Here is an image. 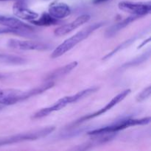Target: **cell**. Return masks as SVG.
I'll use <instances>...</instances> for the list:
<instances>
[{
    "mask_svg": "<svg viewBox=\"0 0 151 151\" xmlns=\"http://www.w3.org/2000/svg\"><path fill=\"white\" fill-rule=\"evenodd\" d=\"M136 39H137V38H136V37H134V38H130V39H128V41H125V42H123V43H122V44H119V45L118 46V47H116V48H115L114 50H112V51L111 52H109V54L106 55L105 56L104 58H103V60H107V59L110 58L112 57V56H113L115 54V53H116V52H117L120 51V50H123V49L126 48L127 47H128V46H129L131 44H132V43L134 42V41H135Z\"/></svg>",
    "mask_w": 151,
    "mask_h": 151,
    "instance_id": "cell-17",
    "label": "cell"
},
{
    "mask_svg": "<svg viewBox=\"0 0 151 151\" xmlns=\"http://www.w3.org/2000/svg\"><path fill=\"white\" fill-rule=\"evenodd\" d=\"M151 94V86H149L147 88H145L143 91H142L137 96V102H142L145 100L146 99L148 98Z\"/></svg>",
    "mask_w": 151,
    "mask_h": 151,
    "instance_id": "cell-18",
    "label": "cell"
},
{
    "mask_svg": "<svg viewBox=\"0 0 151 151\" xmlns=\"http://www.w3.org/2000/svg\"><path fill=\"white\" fill-rule=\"evenodd\" d=\"M150 38H147V40H146V41H143V42L141 44H140V46H139V47H138V49H141L142 47H144V46L145 45V44H147V43L150 42Z\"/></svg>",
    "mask_w": 151,
    "mask_h": 151,
    "instance_id": "cell-20",
    "label": "cell"
},
{
    "mask_svg": "<svg viewBox=\"0 0 151 151\" xmlns=\"http://www.w3.org/2000/svg\"><path fill=\"white\" fill-rule=\"evenodd\" d=\"M150 57V50H147V52H146L144 53V54L141 55L140 56H138V57L133 59V60H131V61L125 63V64L122 66V67L128 68V67H132V66H138V65L145 62L147 59H149V58Z\"/></svg>",
    "mask_w": 151,
    "mask_h": 151,
    "instance_id": "cell-16",
    "label": "cell"
},
{
    "mask_svg": "<svg viewBox=\"0 0 151 151\" xmlns=\"http://www.w3.org/2000/svg\"><path fill=\"white\" fill-rule=\"evenodd\" d=\"M4 33H13L16 34V35H25V36H27L29 34L27 33V32H22V31L19 30V29H11V28L9 27H4V28H0V34H4Z\"/></svg>",
    "mask_w": 151,
    "mask_h": 151,
    "instance_id": "cell-19",
    "label": "cell"
},
{
    "mask_svg": "<svg viewBox=\"0 0 151 151\" xmlns=\"http://www.w3.org/2000/svg\"><path fill=\"white\" fill-rule=\"evenodd\" d=\"M55 129V128L54 126H50L41 128L40 130L29 131L27 133H23V134H16L14 136H10V137H5V138L0 139V146L16 144V143L23 142L27 141H34V140H37L38 139L44 138L52 133Z\"/></svg>",
    "mask_w": 151,
    "mask_h": 151,
    "instance_id": "cell-2",
    "label": "cell"
},
{
    "mask_svg": "<svg viewBox=\"0 0 151 151\" xmlns=\"http://www.w3.org/2000/svg\"><path fill=\"white\" fill-rule=\"evenodd\" d=\"M30 22L34 25L40 27H48L51 26V25H55L60 24V20L55 19L49 13H43L38 20L34 19V20L30 21Z\"/></svg>",
    "mask_w": 151,
    "mask_h": 151,
    "instance_id": "cell-15",
    "label": "cell"
},
{
    "mask_svg": "<svg viewBox=\"0 0 151 151\" xmlns=\"http://www.w3.org/2000/svg\"><path fill=\"white\" fill-rule=\"evenodd\" d=\"M13 14L18 18L23 20L32 21L38 17V14L27 8L22 1H18L13 6Z\"/></svg>",
    "mask_w": 151,
    "mask_h": 151,
    "instance_id": "cell-11",
    "label": "cell"
},
{
    "mask_svg": "<svg viewBox=\"0 0 151 151\" xmlns=\"http://www.w3.org/2000/svg\"><path fill=\"white\" fill-rule=\"evenodd\" d=\"M49 13L55 19L60 20L70 15L71 9L66 4L63 2L53 3L49 7Z\"/></svg>",
    "mask_w": 151,
    "mask_h": 151,
    "instance_id": "cell-12",
    "label": "cell"
},
{
    "mask_svg": "<svg viewBox=\"0 0 151 151\" xmlns=\"http://www.w3.org/2000/svg\"><path fill=\"white\" fill-rule=\"evenodd\" d=\"M131 92V90L129 89V88H128V89L125 90V91H122V92L119 93V94H117L116 96H115V97H114V98L112 99V100H111V101L109 102L108 104H106L104 107L102 108V109H100V110H98L97 111L91 114L86 115V116L80 118L78 120H77L76 122H75V125H78V124H81V123H82V122H86V121L88 120V119H93V118H95V117H97V116H100V115L103 114L104 113L107 112L108 111L111 110L112 108L114 107L115 106H116V105H117L119 103H120L121 101H122V100H123L124 99H125V97H126L127 96H128Z\"/></svg>",
    "mask_w": 151,
    "mask_h": 151,
    "instance_id": "cell-6",
    "label": "cell"
},
{
    "mask_svg": "<svg viewBox=\"0 0 151 151\" xmlns=\"http://www.w3.org/2000/svg\"><path fill=\"white\" fill-rule=\"evenodd\" d=\"M105 23L103 22H99V23L90 25V26L86 27L85 29L79 31L76 34L71 36L70 38L65 40L62 44H60L58 47H56L51 54V58H59L64 55L65 53L74 48L80 42L86 39L93 32L97 30V29L101 27Z\"/></svg>",
    "mask_w": 151,
    "mask_h": 151,
    "instance_id": "cell-1",
    "label": "cell"
},
{
    "mask_svg": "<svg viewBox=\"0 0 151 151\" xmlns=\"http://www.w3.org/2000/svg\"><path fill=\"white\" fill-rule=\"evenodd\" d=\"M1 77H2V76H1V75H0V78H1Z\"/></svg>",
    "mask_w": 151,
    "mask_h": 151,
    "instance_id": "cell-23",
    "label": "cell"
},
{
    "mask_svg": "<svg viewBox=\"0 0 151 151\" xmlns=\"http://www.w3.org/2000/svg\"><path fill=\"white\" fill-rule=\"evenodd\" d=\"M90 19H91V16L88 14H83L82 16H80L79 17L77 18L75 20H74L71 23L63 24L59 27L56 28L54 31L55 35H57V36H62V35H66V34L69 33L72 31L75 30V29L88 22L90 20Z\"/></svg>",
    "mask_w": 151,
    "mask_h": 151,
    "instance_id": "cell-9",
    "label": "cell"
},
{
    "mask_svg": "<svg viewBox=\"0 0 151 151\" xmlns=\"http://www.w3.org/2000/svg\"><path fill=\"white\" fill-rule=\"evenodd\" d=\"M54 85L55 83L53 82V81H47V82L46 83H44V85L35 87V88H32V89L31 90H29V91H20V92H19V94H16V95H14L13 96V97L7 99V100H6L4 105H5V106H9V105L16 104V103H19V102L24 101V100L30 98V97H34V96L35 95L42 94V93L45 92L46 91H47V90H49L50 88H51L52 87L54 86Z\"/></svg>",
    "mask_w": 151,
    "mask_h": 151,
    "instance_id": "cell-4",
    "label": "cell"
},
{
    "mask_svg": "<svg viewBox=\"0 0 151 151\" xmlns=\"http://www.w3.org/2000/svg\"><path fill=\"white\" fill-rule=\"evenodd\" d=\"M118 7L122 11L131 15L143 17L151 12V3L148 2H132V1H120Z\"/></svg>",
    "mask_w": 151,
    "mask_h": 151,
    "instance_id": "cell-5",
    "label": "cell"
},
{
    "mask_svg": "<svg viewBox=\"0 0 151 151\" xmlns=\"http://www.w3.org/2000/svg\"><path fill=\"white\" fill-rule=\"evenodd\" d=\"M0 24L6 27L11 28V29H19V30L27 32L28 34H30L31 32H34V28L32 26L26 23H24L19 19L11 17V16L0 15Z\"/></svg>",
    "mask_w": 151,
    "mask_h": 151,
    "instance_id": "cell-8",
    "label": "cell"
},
{
    "mask_svg": "<svg viewBox=\"0 0 151 151\" xmlns=\"http://www.w3.org/2000/svg\"><path fill=\"white\" fill-rule=\"evenodd\" d=\"M70 103L69 96L62 97L60 100H58L55 103H54L52 106L44 108V109H42L38 111H37L32 116V119H41V118L44 117V116H48L49 114L53 113V112L61 110L62 109L66 107L68 104H70Z\"/></svg>",
    "mask_w": 151,
    "mask_h": 151,
    "instance_id": "cell-10",
    "label": "cell"
},
{
    "mask_svg": "<svg viewBox=\"0 0 151 151\" xmlns=\"http://www.w3.org/2000/svg\"><path fill=\"white\" fill-rule=\"evenodd\" d=\"M7 46L12 49L19 50H46L49 48V45L44 43L29 40L10 39L7 42Z\"/></svg>",
    "mask_w": 151,
    "mask_h": 151,
    "instance_id": "cell-7",
    "label": "cell"
},
{
    "mask_svg": "<svg viewBox=\"0 0 151 151\" xmlns=\"http://www.w3.org/2000/svg\"><path fill=\"white\" fill-rule=\"evenodd\" d=\"M150 122V117H145L142 119H124L120 121H117L115 123L111 124L108 126L103 127L99 129L93 130L88 133V135L92 136L100 134H109V133H116L122 130L126 129L131 126L137 125H147Z\"/></svg>",
    "mask_w": 151,
    "mask_h": 151,
    "instance_id": "cell-3",
    "label": "cell"
},
{
    "mask_svg": "<svg viewBox=\"0 0 151 151\" xmlns=\"http://www.w3.org/2000/svg\"><path fill=\"white\" fill-rule=\"evenodd\" d=\"M141 18L139 16H135V15H131V16H128V18H126L124 20L121 21V22H118L116 24H114V26H112L111 27L109 28L107 31H106V36L110 38V37L114 36V35H116V32H119V30H121L122 29L125 28V27H127L128 25H129L130 24L132 23L133 22H134L137 19Z\"/></svg>",
    "mask_w": 151,
    "mask_h": 151,
    "instance_id": "cell-14",
    "label": "cell"
},
{
    "mask_svg": "<svg viewBox=\"0 0 151 151\" xmlns=\"http://www.w3.org/2000/svg\"><path fill=\"white\" fill-rule=\"evenodd\" d=\"M23 1V0H0V1Z\"/></svg>",
    "mask_w": 151,
    "mask_h": 151,
    "instance_id": "cell-22",
    "label": "cell"
},
{
    "mask_svg": "<svg viewBox=\"0 0 151 151\" xmlns=\"http://www.w3.org/2000/svg\"><path fill=\"white\" fill-rule=\"evenodd\" d=\"M78 64V63L77 61H72L69 63V64L58 68V69H55L54 71L50 72V74H48L45 78V80L47 81H54L55 80L60 79V78H63V77L66 76L68 74L70 73L74 69L76 68Z\"/></svg>",
    "mask_w": 151,
    "mask_h": 151,
    "instance_id": "cell-13",
    "label": "cell"
},
{
    "mask_svg": "<svg viewBox=\"0 0 151 151\" xmlns=\"http://www.w3.org/2000/svg\"><path fill=\"white\" fill-rule=\"evenodd\" d=\"M107 1L109 0H93V3L94 4H101V3L106 2Z\"/></svg>",
    "mask_w": 151,
    "mask_h": 151,
    "instance_id": "cell-21",
    "label": "cell"
}]
</instances>
